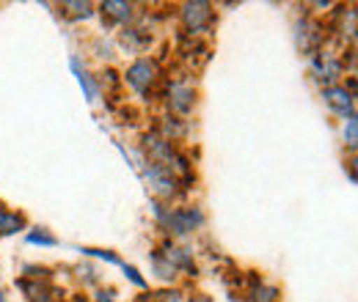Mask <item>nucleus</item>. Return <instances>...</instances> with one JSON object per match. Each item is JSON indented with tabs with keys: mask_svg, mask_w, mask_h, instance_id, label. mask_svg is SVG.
I'll return each instance as SVG.
<instances>
[{
	"mask_svg": "<svg viewBox=\"0 0 358 302\" xmlns=\"http://www.w3.org/2000/svg\"><path fill=\"white\" fill-rule=\"evenodd\" d=\"M83 253H86V256H94V259L108 261V264H122V261H119V256H116L113 250H96V248H83Z\"/></svg>",
	"mask_w": 358,
	"mask_h": 302,
	"instance_id": "412c9836",
	"label": "nucleus"
},
{
	"mask_svg": "<svg viewBox=\"0 0 358 302\" xmlns=\"http://www.w3.org/2000/svg\"><path fill=\"white\" fill-rule=\"evenodd\" d=\"M336 20H339V28H334V33L342 39V42H356V6H339L336 8Z\"/></svg>",
	"mask_w": 358,
	"mask_h": 302,
	"instance_id": "9d476101",
	"label": "nucleus"
},
{
	"mask_svg": "<svg viewBox=\"0 0 358 302\" xmlns=\"http://www.w3.org/2000/svg\"><path fill=\"white\" fill-rule=\"evenodd\" d=\"M185 302H213V300H210L207 294H196V297H187Z\"/></svg>",
	"mask_w": 358,
	"mask_h": 302,
	"instance_id": "b1692460",
	"label": "nucleus"
},
{
	"mask_svg": "<svg viewBox=\"0 0 358 302\" xmlns=\"http://www.w3.org/2000/svg\"><path fill=\"white\" fill-rule=\"evenodd\" d=\"M66 302H91L89 297H83V294H78V297H69Z\"/></svg>",
	"mask_w": 358,
	"mask_h": 302,
	"instance_id": "393cba45",
	"label": "nucleus"
},
{
	"mask_svg": "<svg viewBox=\"0 0 358 302\" xmlns=\"http://www.w3.org/2000/svg\"><path fill=\"white\" fill-rule=\"evenodd\" d=\"M345 66H342V58L334 55L331 50H320L317 55H312V77L314 83H320L322 88L336 86V80L342 77Z\"/></svg>",
	"mask_w": 358,
	"mask_h": 302,
	"instance_id": "423d86ee",
	"label": "nucleus"
},
{
	"mask_svg": "<svg viewBox=\"0 0 358 302\" xmlns=\"http://www.w3.org/2000/svg\"><path fill=\"white\" fill-rule=\"evenodd\" d=\"M122 269H124V275L130 278V283H133V286H138V289H146V280L141 278V272L135 269L133 264H122Z\"/></svg>",
	"mask_w": 358,
	"mask_h": 302,
	"instance_id": "4be33fe9",
	"label": "nucleus"
},
{
	"mask_svg": "<svg viewBox=\"0 0 358 302\" xmlns=\"http://www.w3.org/2000/svg\"><path fill=\"white\" fill-rule=\"evenodd\" d=\"M179 20H182V28L190 39H199L201 33L213 31L215 25V11H213V3H185L179 6Z\"/></svg>",
	"mask_w": 358,
	"mask_h": 302,
	"instance_id": "f03ea898",
	"label": "nucleus"
},
{
	"mask_svg": "<svg viewBox=\"0 0 358 302\" xmlns=\"http://www.w3.org/2000/svg\"><path fill=\"white\" fill-rule=\"evenodd\" d=\"M99 11L110 22H130L135 17V6L124 3V0H105V3H99Z\"/></svg>",
	"mask_w": 358,
	"mask_h": 302,
	"instance_id": "9b49d317",
	"label": "nucleus"
},
{
	"mask_svg": "<svg viewBox=\"0 0 358 302\" xmlns=\"http://www.w3.org/2000/svg\"><path fill=\"white\" fill-rule=\"evenodd\" d=\"M160 253L166 256V261H169L177 272H185V275H190V278H196V275H199V266H196L193 253H190V250H185V248H179L177 242L166 239V242H163V248H160Z\"/></svg>",
	"mask_w": 358,
	"mask_h": 302,
	"instance_id": "1a4fd4ad",
	"label": "nucleus"
},
{
	"mask_svg": "<svg viewBox=\"0 0 358 302\" xmlns=\"http://www.w3.org/2000/svg\"><path fill=\"white\" fill-rule=\"evenodd\" d=\"M157 222L166 228V234L171 236H187L193 231H199L204 225V212L199 206H163L160 201H152Z\"/></svg>",
	"mask_w": 358,
	"mask_h": 302,
	"instance_id": "f257e3e1",
	"label": "nucleus"
},
{
	"mask_svg": "<svg viewBox=\"0 0 358 302\" xmlns=\"http://www.w3.org/2000/svg\"><path fill=\"white\" fill-rule=\"evenodd\" d=\"M61 8H66V14L72 20H89L91 14H94V6L91 3H64Z\"/></svg>",
	"mask_w": 358,
	"mask_h": 302,
	"instance_id": "f3484780",
	"label": "nucleus"
},
{
	"mask_svg": "<svg viewBox=\"0 0 358 302\" xmlns=\"http://www.w3.org/2000/svg\"><path fill=\"white\" fill-rule=\"evenodd\" d=\"M69 66H72V72L78 75V83H80V88H83L86 99L94 102V99H96V83H94V77H91L86 69H80V61H78V58H72V61H69Z\"/></svg>",
	"mask_w": 358,
	"mask_h": 302,
	"instance_id": "2eb2a0df",
	"label": "nucleus"
},
{
	"mask_svg": "<svg viewBox=\"0 0 358 302\" xmlns=\"http://www.w3.org/2000/svg\"><path fill=\"white\" fill-rule=\"evenodd\" d=\"M113 297H116V294H113L110 289H108V292H105V289H96V302H116Z\"/></svg>",
	"mask_w": 358,
	"mask_h": 302,
	"instance_id": "5701e85b",
	"label": "nucleus"
},
{
	"mask_svg": "<svg viewBox=\"0 0 358 302\" xmlns=\"http://www.w3.org/2000/svg\"><path fill=\"white\" fill-rule=\"evenodd\" d=\"M152 269H155V275H157L160 280H166V283L177 280V275H179L177 269H174V266L166 261V256H163L160 250H155V253H152Z\"/></svg>",
	"mask_w": 358,
	"mask_h": 302,
	"instance_id": "dca6fc26",
	"label": "nucleus"
},
{
	"mask_svg": "<svg viewBox=\"0 0 358 302\" xmlns=\"http://www.w3.org/2000/svg\"><path fill=\"white\" fill-rule=\"evenodd\" d=\"M245 300L248 302H281V292L275 286H268L265 280L254 283L248 292H245Z\"/></svg>",
	"mask_w": 358,
	"mask_h": 302,
	"instance_id": "f8f14e48",
	"label": "nucleus"
},
{
	"mask_svg": "<svg viewBox=\"0 0 358 302\" xmlns=\"http://www.w3.org/2000/svg\"><path fill=\"white\" fill-rule=\"evenodd\" d=\"M25 217L17 212H8L6 206H0V236H11L17 231H25Z\"/></svg>",
	"mask_w": 358,
	"mask_h": 302,
	"instance_id": "ddd939ff",
	"label": "nucleus"
},
{
	"mask_svg": "<svg viewBox=\"0 0 358 302\" xmlns=\"http://www.w3.org/2000/svg\"><path fill=\"white\" fill-rule=\"evenodd\" d=\"M295 42L303 55H317L320 50H325V42H328L325 25L314 17H301L295 22Z\"/></svg>",
	"mask_w": 358,
	"mask_h": 302,
	"instance_id": "20e7f679",
	"label": "nucleus"
},
{
	"mask_svg": "<svg viewBox=\"0 0 358 302\" xmlns=\"http://www.w3.org/2000/svg\"><path fill=\"white\" fill-rule=\"evenodd\" d=\"M143 176L149 181L152 192H155V201H171L179 192V187H182V181L174 173L169 171V168H163V165H155V163H146V173Z\"/></svg>",
	"mask_w": 358,
	"mask_h": 302,
	"instance_id": "0eeeda50",
	"label": "nucleus"
},
{
	"mask_svg": "<svg viewBox=\"0 0 358 302\" xmlns=\"http://www.w3.org/2000/svg\"><path fill=\"white\" fill-rule=\"evenodd\" d=\"M160 121H163V124L155 130L160 137H166V140L174 143V140H179V137L185 135V124H182V119H177V116H163Z\"/></svg>",
	"mask_w": 358,
	"mask_h": 302,
	"instance_id": "4468645a",
	"label": "nucleus"
},
{
	"mask_svg": "<svg viewBox=\"0 0 358 302\" xmlns=\"http://www.w3.org/2000/svg\"><path fill=\"white\" fill-rule=\"evenodd\" d=\"M124 83L133 88L138 96H149L155 86L160 83V66L155 58H138L127 66L124 72Z\"/></svg>",
	"mask_w": 358,
	"mask_h": 302,
	"instance_id": "7ed1b4c3",
	"label": "nucleus"
},
{
	"mask_svg": "<svg viewBox=\"0 0 358 302\" xmlns=\"http://www.w3.org/2000/svg\"><path fill=\"white\" fill-rule=\"evenodd\" d=\"M0 302H6V300H3V292H0Z\"/></svg>",
	"mask_w": 358,
	"mask_h": 302,
	"instance_id": "a878e982",
	"label": "nucleus"
},
{
	"mask_svg": "<svg viewBox=\"0 0 358 302\" xmlns=\"http://www.w3.org/2000/svg\"><path fill=\"white\" fill-rule=\"evenodd\" d=\"M28 242H31V245H42V248H55V245H58V239H55L52 234H47L45 228H34V231L28 234Z\"/></svg>",
	"mask_w": 358,
	"mask_h": 302,
	"instance_id": "a211bd4d",
	"label": "nucleus"
},
{
	"mask_svg": "<svg viewBox=\"0 0 358 302\" xmlns=\"http://www.w3.org/2000/svg\"><path fill=\"white\" fill-rule=\"evenodd\" d=\"M345 143H348V149H356L358 143V119H348V124H345Z\"/></svg>",
	"mask_w": 358,
	"mask_h": 302,
	"instance_id": "6ab92c4d",
	"label": "nucleus"
},
{
	"mask_svg": "<svg viewBox=\"0 0 358 302\" xmlns=\"http://www.w3.org/2000/svg\"><path fill=\"white\" fill-rule=\"evenodd\" d=\"M149 297L155 302H182V292L179 289H163V292H155Z\"/></svg>",
	"mask_w": 358,
	"mask_h": 302,
	"instance_id": "aec40b11",
	"label": "nucleus"
},
{
	"mask_svg": "<svg viewBox=\"0 0 358 302\" xmlns=\"http://www.w3.org/2000/svg\"><path fill=\"white\" fill-rule=\"evenodd\" d=\"M163 99L169 105V110L174 116H187L193 107H196V88L190 80H169L166 91H163Z\"/></svg>",
	"mask_w": 358,
	"mask_h": 302,
	"instance_id": "39448f33",
	"label": "nucleus"
},
{
	"mask_svg": "<svg viewBox=\"0 0 358 302\" xmlns=\"http://www.w3.org/2000/svg\"><path fill=\"white\" fill-rule=\"evenodd\" d=\"M322 102H325L336 116H342L345 121L356 116V93H350L345 86L322 88Z\"/></svg>",
	"mask_w": 358,
	"mask_h": 302,
	"instance_id": "6e6552de",
	"label": "nucleus"
}]
</instances>
